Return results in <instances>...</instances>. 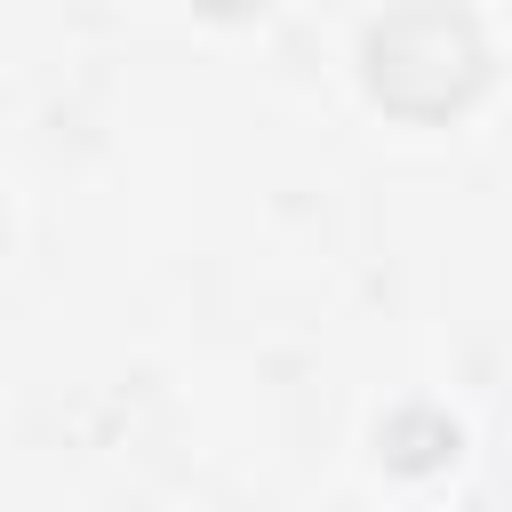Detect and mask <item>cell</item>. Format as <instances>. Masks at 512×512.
<instances>
[{
	"label": "cell",
	"mask_w": 512,
	"mask_h": 512,
	"mask_svg": "<svg viewBox=\"0 0 512 512\" xmlns=\"http://www.w3.org/2000/svg\"><path fill=\"white\" fill-rule=\"evenodd\" d=\"M368 88L392 112H456L488 80L480 24L464 8H392L368 24Z\"/></svg>",
	"instance_id": "1"
}]
</instances>
